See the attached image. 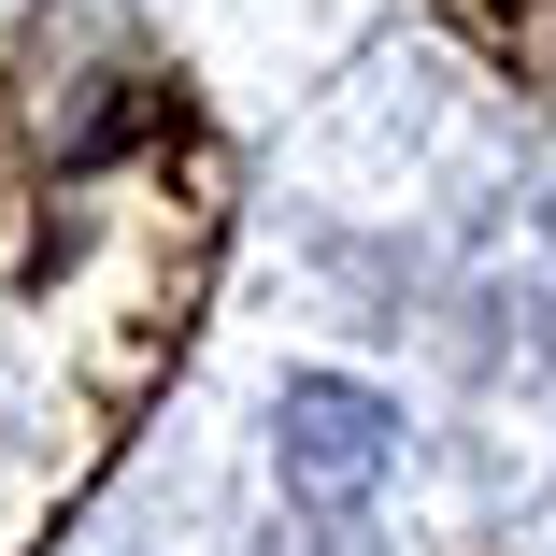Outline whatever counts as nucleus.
Instances as JSON below:
<instances>
[{
  "instance_id": "1",
  "label": "nucleus",
  "mask_w": 556,
  "mask_h": 556,
  "mask_svg": "<svg viewBox=\"0 0 556 556\" xmlns=\"http://www.w3.org/2000/svg\"><path fill=\"white\" fill-rule=\"evenodd\" d=\"M400 457V414L343 371H300L286 386V485L300 500H371V471Z\"/></svg>"
}]
</instances>
